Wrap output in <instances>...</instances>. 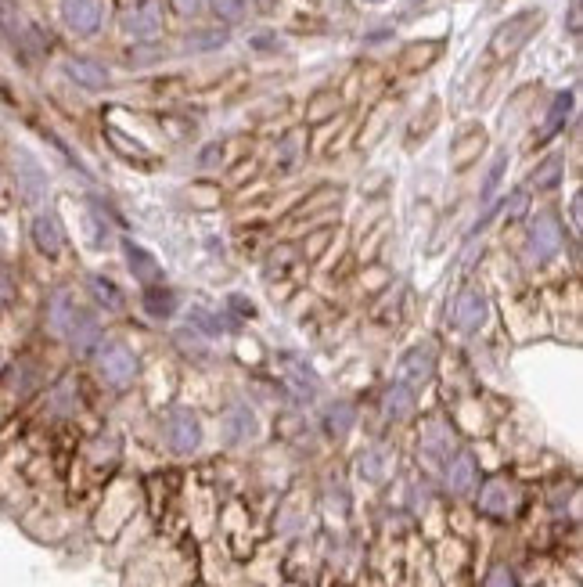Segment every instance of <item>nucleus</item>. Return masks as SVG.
<instances>
[{
	"label": "nucleus",
	"mask_w": 583,
	"mask_h": 587,
	"mask_svg": "<svg viewBox=\"0 0 583 587\" xmlns=\"http://www.w3.org/2000/svg\"><path fill=\"white\" fill-rule=\"evenodd\" d=\"M245 8H249V0H213V11L220 15V19H227V22L242 19Z\"/></svg>",
	"instance_id": "24"
},
{
	"label": "nucleus",
	"mask_w": 583,
	"mask_h": 587,
	"mask_svg": "<svg viewBox=\"0 0 583 587\" xmlns=\"http://www.w3.org/2000/svg\"><path fill=\"white\" fill-rule=\"evenodd\" d=\"M357 472H360L364 479H368V483H382V479H386V472H389L386 451H382V447H368V451L360 454Z\"/></svg>",
	"instance_id": "20"
},
{
	"label": "nucleus",
	"mask_w": 583,
	"mask_h": 587,
	"mask_svg": "<svg viewBox=\"0 0 583 587\" xmlns=\"http://www.w3.org/2000/svg\"><path fill=\"white\" fill-rule=\"evenodd\" d=\"M569 112H573V94H558L555 105H551V116H548V134L551 137L555 130H562V123L569 119Z\"/></svg>",
	"instance_id": "23"
},
{
	"label": "nucleus",
	"mask_w": 583,
	"mask_h": 587,
	"mask_svg": "<svg viewBox=\"0 0 583 587\" xmlns=\"http://www.w3.org/2000/svg\"><path fill=\"white\" fill-rule=\"evenodd\" d=\"M382 411H386V418H393V422H404L414 411V389L407 386V382H393V386L386 389V397H382Z\"/></svg>",
	"instance_id": "15"
},
{
	"label": "nucleus",
	"mask_w": 583,
	"mask_h": 587,
	"mask_svg": "<svg viewBox=\"0 0 583 587\" xmlns=\"http://www.w3.org/2000/svg\"><path fill=\"white\" fill-rule=\"evenodd\" d=\"M15 173H18V191L26 195V202H40L47 195V173L40 170L29 152H15Z\"/></svg>",
	"instance_id": "7"
},
{
	"label": "nucleus",
	"mask_w": 583,
	"mask_h": 587,
	"mask_svg": "<svg viewBox=\"0 0 583 587\" xmlns=\"http://www.w3.org/2000/svg\"><path fill=\"white\" fill-rule=\"evenodd\" d=\"M98 375L108 382V386H130L137 375V357L130 346L123 343H98Z\"/></svg>",
	"instance_id": "1"
},
{
	"label": "nucleus",
	"mask_w": 583,
	"mask_h": 587,
	"mask_svg": "<svg viewBox=\"0 0 583 587\" xmlns=\"http://www.w3.org/2000/svg\"><path fill=\"white\" fill-rule=\"evenodd\" d=\"M224 433H227V443H245V440H252V433H256V415H252V411H249L245 404H234L231 411H227Z\"/></svg>",
	"instance_id": "16"
},
{
	"label": "nucleus",
	"mask_w": 583,
	"mask_h": 587,
	"mask_svg": "<svg viewBox=\"0 0 583 587\" xmlns=\"http://www.w3.org/2000/svg\"><path fill=\"white\" fill-rule=\"evenodd\" d=\"M450 451H454V436H450L447 425L429 422L422 433V454L429 461H450Z\"/></svg>",
	"instance_id": "14"
},
{
	"label": "nucleus",
	"mask_w": 583,
	"mask_h": 587,
	"mask_svg": "<svg viewBox=\"0 0 583 587\" xmlns=\"http://www.w3.org/2000/svg\"><path fill=\"white\" fill-rule=\"evenodd\" d=\"M353 422H357V407H353L350 400H335V404L324 411V429L332 436H346L353 429Z\"/></svg>",
	"instance_id": "19"
},
{
	"label": "nucleus",
	"mask_w": 583,
	"mask_h": 587,
	"mask_svg": "<svg viewBox=\"0 0 583 587\" xmlns=\"http://www.w3.org/2000/svg\"><path fill=\"white\" fill-rule=\"evenodd\" d=\"M62 19L72 33L90 37L101 26V4L98 0H62Z\"/></svg>",
	"instance_id": "8"
},
{
	"label": "nucleus",
	"mask_w": 583,
	"mask_h": 587,
	"mask_svg": "<svg viewBox=\"0 0 583 587\" xmlns=\"http://www.w3.org/2000/svg\"><path fill=\"white\" fill-rule=\"evenodd\" d=\"M526 206H530V195H526V191H515L512 202L504 206V217H508V220H519L522 213H526Z\"/></svg>",
	"instance_id": "28"
},
{
	"label": "nucleus",
	"mask_w": 583,
	"mask_h": 587,
	"mask_svg": "<svg viewBox=\"0 0 583 587\" xmlns=\"http://www.w3.org/2000/svg\"><path fill=\"white\" fill-rule=\"evenodd\" d=\"M476 458L472 454H454L447 461V490L450 494H468V490L476 487Z\"/></svg>",
	"instance_id": "12"
},
{
	"label": "nucleus",
	"mask_w": 583,
	"mask_h": 587,
	"mask_svg": "<svg viewBox=\"0 0 583 587\" xmlns=\"http://www.w3.org/2000/svg\"><path fill=\"white\" fill-rule=\"evenodd\" d=\"M486 321V296L479 289H461L454 307H450V325L461 332H476Z\"/></svg>",
	"instance_id": "6"
},
{
	"label": "nucleus",
	"mask_w": 583,
	"mask_h": 587,
	"mask_svg": "<svg viewBox=\"0 0 583 587\" xmlns=\"http://www.w3.org/2000/svg\"><path fill=\"white\" fill-rule=\"evenodd\" d=\"M11 296V274L8 271H0V303Z\"/></svg>",
	"instance_id": "31"
},
{
	"label": "nucleus",
	"mask_w": 583,
	"mask_h": 587,
	"mask_svg": "<svg viewBox=\"0 0 583 587\" xmlns=\"http://www.w3.org/2000/svg\"><path fill=\"white\" fill-rule=\"evenodd\" d=\"M573 227L580 231V199H573Z\"/></svg>",
	"instance_id": "33"
},
{
	"label": "nucleus",
	"mask_w": 583,
	"mask_h": 587,
	"mask_svg": "<svg viewBox=\"0 0 583 587\" xmlns=\"http://www.w3.org/2000/svg\"><path fill=\"white\" fill-rule=\"evenodd\" d=\"M65 73H69L72 83H80V87H87V91H101V87H108V69L98 62H90V58H69V62H65Z\"/></svg>",
	"instance_id": "13"
},
{
	"label": "nucleus",
	"mask_w": 583,
	"mask_h": 587,
	"mask_svg": "<svg viewBox=\"0 0 583 587\" xmlns=\"http://www.w3.org/2000/svg\"><path fill=\"white\" fill-rule=\"evenodd\" d=\"M144 307H148V314L152 317H173L177 314V296H173L170 289H159V285H148L144 289Z\"/></svg>",
	"instance_id": "21"
},
{
	"label": "nucleus",
	"mask_w": 583,
	"mask_h": 587,
	"mask_svg": "<svg viewBox=\"0 0 583 587\" xmlns=\"http://www.w3.org/2000/svg\"><path fill=\"white\" fill-rule=\"evenodd\" d=\"M123 256H126V267L134 271V278L137 281H144V285H159L162 281V271H159V260H155L144 245H137V242H130L126 238L123 242Z\"/></svg>",
	"instance_id": "10"
},
{
	"label": "nucleus",
	"mask_w": 583,
	"mask_h": 587,
	"mask_svg": "<svg viewBox=\"0 0 583 587\" xmlns=\"http://www.w3.org/2000/svg\"><path fill=\"white\" fill-rule=\"evenodd\" d=\"M569 26H573V33H580V0L573 4V19H569Z\"/></svg>",
	"instance_id": "32"
},
{
	"label": "nucleus",
	"mask_w": 583,
	"mask_h": 587,
	"mask_svg": "<svg viewBox=\"0 0 583 587\" xmlns=\"http://www.w3.org/2000/svg\"><path fill=\"white\" fill-rule=\"evenodd\" d=\"M123 29L134 40H152L162 29V11L155 0H137L123 11Z\"/></svg>",
	"instance_id": "4"
},
{
	"label": "nucleus",
	"mask_w": 583,
	"mask_h": 587,
	"mask_svg": "<svg viewBox=\"0 0 583 587\" xmlns=\"http://www.w3.org/2000/svg\"><path fill=\"white\" fill-rule=\"evenodd\" d=\"M486 587H515V577L508 566H497L490 569V577H486Z\"/></svg>",
	"instance_id": "29"
},
{
	"label": "nucleus",
	"mask_w": 583,
	"mask_h": 587,
	"mask_svg": "<svg viewBox=\"0 0 583 587\" xmlns=\"http://www.w3.org/2000/svg\"><path fill=\"white\" fill-rule=\"evenodd\" d=\"M177 4V11H184V15H195L198 8H202V0H173Z\"/></svg>",
	"instance_id": "30"
},
{
	"label": "nucleus",
	"mask_w": 583,
	"mask_h": 587,
	"mask_svg": "<svg viewBox=\"0 0 583 587\" xmlns=\"http://www.w3.org/2000/svg\"><path fill=\"white\" fill-rule=\"evenodd\" d=\"M166 443H170L173 454L198 451V443H202V422H198L195 411H188V407H173L170 418H166Z\"/></svg>",
	"instance_id": "2"
},
{
	"label": "nucleus",
	"mask_w": 583,
	"mask_h": 587,
	"mask_svg": "<svg viewBox=\"0 0 583 587\" xmlns=\"http://www.w3.org/2000/svg\"><path fill=\"white\" fill-rule=\"evenodd\" d=\"M29 235H33V245L44 256H58V253H62L65 231H62V220L54 217V213H36L33 227H29Z\"/></svg>",
	"instance_id": "9"
},
{
	"label": "nucleus",
	"mask_w": 583,
	"mask_h": 587,
	"mask_svg": "<svg viewBox=\"0 0 583 587\" xmlns=\"http://www.w3.org/2000/svg\"><path fill=\"white\" fill-rule=\"evenodd\" d=\"M227 40V33H195V37H188V47H195V51H213V47H220Z\"/></svg>",
	"instance_id": "27"
},
{
	"label": "nucleus",
	"mask_w": 583,
	"mask_h": 587,
	"mask_svg": "<svg viewBox=\"0 0 583 587\" xmlns=\"http://www.w3.org/2000/svg\"><path fill=\"white\" fill-rule=\"evenodd\" d=\"M72 317H76V303H72L69 292H54L51 303H47V325H51V332L65 335L72 325Z\"/></svg>",
	"instance_id": "18"
},
{
	"label": "nucleus",
	"mask_w": 583,
	"mask_h": 587,
	"mask_svg": "<svg viewBox=\"0 0 583 587\" xmlns=\"http://www.w3.org/2000/svg\"><path fill=\"white\" fill-rule=\"evenodd\" d=\"M432 364H436V353H432V346H414L411 353H404V361H400V375H404V382H418V379H429L432 375Z\"/></svg>",
	"instance_id": "17"
},
{
	"label": "nucleus",
	"mask_w": 583,
	"mask_h": 587,
	"mask_svg": "<svg viewBox=\"0 0 583 587\" xmlns=\"http://www.w3.org/2000/svg\"><path fill=\"white\" fill-rule=\"evenodd\" d=\"M65 339H69L72 346L80 353H90L94 346L101 343V328H98V317L90 314V310L76 307V317H72L69 332H65Z\"/></svg>",
	"instance_id": "11"
},
{
	"label": "nucleus",
	"mask_w": 583,
	"mask_h": 587,
	"mask_svg": "<svg viewBox=\"0 0 583 587\" xmlns=\"http://www.w3.org/2000/svg\"><path fill=\"white\" fill-rule=\"evenodd\" d=\"M562 249V231H558L555 217H537L530 224V260L533 263H548Z\"/></svg>",
	"instance_id": "5"
},
{
	"label": "nucleus",
	"mask_w": 583,
	"mask_h": 587,
	"mask_svg": "<svg viewBox=\"0 0 583 587\" xmlns=\"http://www.w3.org/2000/svg\"><path fill=\"white\" fill-rule=\"evenodd\" d=\"M90 292H94V299H98L101 307H108V310H123V292L112 285L108 278H90Z\"/></svg>",
	"instance_id": "22"
},
{
	"label": "nucleus",
	"mask_w": 583,
	"mask_h": 587,
	"mask_svg": "<svg viewBox=\"0 0 583 587\" xmlns=\"http://www.w3.org/2000/svg\"><path fill=\"white\" fill-rule=\"evenodd\" d=\"M368 4H382V0H368Z\"/></svg>",
	"instance_id": "34"
},
{
	"label": "nucleus",
	"mask_w": 583,
	"mask_h": 587,
	"mask_svg": "<svg viewBox=\"0 0 583 587\" xmlns=\"http://www.w3.org/2000/svg\"><path fill=\"white\" fill-rule=\"evenodd\" d=\"M504 166H508V155H497V159H494V170L486 173V184H483V199H486V202L494 199L497 184H501V173H504Z\"/></svg>",
	"instance_id": "26"
},
{
	"label": "nucleus",
	"mask_w": 583,
	"mask_h": 587,
	"mask_svg": "<svg viewBox=\"0 0 583 587\" xmlns=\"http://www.w3.org/2000/svg\"><path fill=\"white\" fill-rule=\"evenodd\" d=\"M558 177H562V163H558V159H548L544 170L533 173V184H537V188H555Z\"/></svg>",
	"instance_id": "25"
},
{
	"label": "nucleus",
	"mask_w": 583,
	"mask_h": 587,
	"mask_svg": "<svg viewBox=\"0 0 583 587\" xmlns=\"http://www.w3.org/2000/svg\"><path fill=\"white\" fill-rule=\"evenodd\" d=\"M519 505H522V494L508 479H490L483 487V494H479V508L486 515H497V519H508Z\"/></svg>",
	"instance_id": "3"
}]
</instances>
